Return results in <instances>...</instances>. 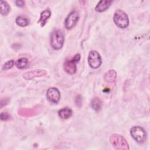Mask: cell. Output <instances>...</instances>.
Masks as SVG:
<instances>
[{
    "instance_id": "6da1fadb",
    "label": "cell",
    "mask_w": 150,
    "mask_h": 150,
    "mask_svg": "<svg viewBox=\"0 0 150 150\" xmlns=\"http://www.w3.org/2000/svg\"><path fill=\"white\" fill-rule=\"evenodd\" d=\"M110 141L112 146L116 149H129L128 144L126 139L119 134H112L110 138Z\"/></svg>"
},
{
    "instance_id": "7a4b0ae2",
    "label": "cell",
    "mask_w": 150,
    "mask_h": 150,
    "mask_svg": "<svg viewBox=\"0 0 150 150\" xmlns=\"http://www.w3.org/2000/svg\"><path fill=\"white\" fill-rule=\"evenodd\" d=\"M64 40V35L59 29L54 30L51 34L50 45L56 50H59L62 47Z\"/></svg>"
},
{
    "instance_id": "3957f363",
    "label": "cell",
    "mask_w": 150,
    "mask_h": 150,
    "mask_svg": "<svg viewBox=\"0 0 150 150\" xmlns=\"http://www.w3.org/2000/svg\"><path fill=\"white\" fill-rule=\"evenodd\" d=\"M113 20L115 25L120 28H125L129 24L128 15L121 9H117L113 16Z\"/></svg>"
},
{
    "instance_id": "277c9868",
    "label": "cell",
    "mask_w": 150,
    "mask_h": 150,
    "mask_svg": "<svg viewBox=\"0 0 150 150\" xmlns=\"http://www.w3.org/2000/svg\"><path fill=\"white\" fill-rule=\"evenodd\" d=\"M132 137L138 143H143L146 138V133L144 129L140 126L132 127L130 130Z\"/></svg>"
},
{
    "instance_id": "5b68a950",
    "label": "cell",
    "mask_w": 150,
    "mask_h": 150,
    "mask_svg": "<svg viewBox=\"0 0 150 150\" xmlns=\"http://www.w3.org/2000/svg\"><path fill=\"white\" fill-rule=\"evenodd\" d=\"M80 59V55L77 54L71 60H66L63 64V67L65 71L70 74L75 73L76 71V63Z\"/></svg>"
},
{
    "instance_id": "8992f818",
    "label": "cell",
    "mask_w": 150,
    "mask_h": 150,
    "mask_svg": "<svg viewBox=\"0 0 150 150\" xmlns=\"http://www.w3.org/2000/svg\"><path fill=\"white\" fill-rule=\"evenodd\" d=\"M101 62V57L97 51L91 50L88 56V63L91 68L97 69L99 67Z\"/></svg>"
},
{
    "instance_id": "52a82bcc",
    "label": "cell",
    "mask_w": 150,
    "mask_h": 150,
    "mask_svg": "<svg viewBox=\"0 0 150 150\" xmlns=\"http://www.w3.org/2000/svg\"><path fill=\"white\" fill-rule=\"evenodd\" d=\"M79 19V14L77 11L70 12L65 20V27L67 29H72L77 23Z\"/></svg>"
},
{
    "instance_id": "ba28073f",
    "label": "cell",
    "mask_w": 150,
    "mask_h": 150,
    "mask_svg": "<svg viewBox=\"0 0 150 150\" xmlns=\"http://www.w3.org/2000/svg\"><path fill=\"white\" fill-rule=\"evenodd\" d=\"M46 96L49 101L53 103L57 104L59 102L60 97V91L57 88H49L47 91Z\"/></svg>"
},
{
    "instance_id": "9c48e42d",
    "label": "cell",
    "mask_w": 150,
    "mask_h": 150,
    "mask_svg": "<svg viewBox=\"0 0 150 150\" xmlns=\"http://www.w3.org/2000/svg\"><path fill=\"white\" fill-rule=\"evenodd\" d=\"M47 74V72L45 70H34L25 73L23 77L26 80H30L36 77H41Z\"/></svg>"
},
{
    "instance_id": "30bf717a",
    "label": "cell",
    "mask_w": 150,
    "mask_h": 150,
    "mask_svg": "<svg viewBox=\"0 0 150 150\" xmlns=\"http://www.w3.org/2000/svg\"><path fill=\"white\" fill-rule=\"evenodd\" d=\"M111 3H112V1L101 0L96 5L95 8V10L97 12H103L109 8Z\"/></svg>"
},
{
    "instance_id": "8fae6325",
    "label": "cell",
    "mask_w": 150,
    "mask_h": 150,
    "mask_svg": "<svg viewBox=\"0 0 150 150\" xmlns=\"http://www.w3.org/2000/svg\"><path fill=\"white\" fill-rule=\"evenodd\" d=\"M117 78V73L114 70H110L104 74V79L106 82L114 83Z\"/></svg>"
},
{
    "instance_id": "7c38bea8",
    "label": "cell",
    "mask_w": 150,
    "mask_h": 150,
    "mask_svg": "<svg viewBox=\"0 0 150 150\" xmlns=\"http://www.w3.org/2000/svg\"><path fill=\"white\" fill-rule=\"evenodd\" d=\"M51 12L49 9L45 10L41 13L39 21H38L39 23H40L41 26H43L46 24L47 20L49 18Z\"/></svg>"
},
{
    "instance_id": "4fadbf2b",
    "label": "cell",
    "mask_w": 150,
    "mask_h": 150,
    "mask_svg": "<svg viewBox=\"0 0 150 150\" xmlns=\"http://www.w3.org/2000/svg\"><path fill=\"white\" fill-rule=\"evenodd\" d=\"M72 115V110L68 108L64 107L59 111V115L63 119H67Z\"/></svg>"
},
{
    "instance_id": "5bb4252c",
    "label": "cell",
    "mask_w": 150,
    "mask_h": 150,
    "mask_svg": "<svg viewBox=\"0 0 150 150\" xmlns=\"http://www.w3.org/2000/svg\"><path fill=\"white\" fill-rule=\"evenodd\" d=\"M1 13L3 16H5L8 14L10 11V6L8 4L4 1H1L0 3Z\"/></svg>"
},
{
    "instance_id": "9a60e30c",
    "label": "cell",
    "mask_w": 150,
    "mask_h": 150,
    "mask_svg": "<svg viewBox=\"0 0 150 150\" xmlns=\"http://www.w3.org/2000/svg\"><path fill=\"white\" fill-rule=\"evenodd\" d=\"M91 107L93 110L98 111L101 109L102 102L99 98L94 97V98H93V100L91 101Z\"/></svg>"
},
{
    "instance_id": "2e32d148",
    "label": "cell",
    "mask_w": 150,
    "mask_h": 150,
    "mask_svg": "<svg viewBox=\"0 0 150 150\" xmlns=\"http://www.w3.org/2000/svg\"><path fill=\"white\" fill-rule=\"evenodd\" d=\"M16 23L20 26H26L29 24L28 19L22 16H19L16 18Z\"/></svg>"
},
{
    "instance_id": "e0dca14e",
    "label": "cell",
    "mask_w": 150,
    "mask_h": 150,
    "mask_svg": "<svg viewBox=\"0 0 150 150\" xmlns=\"http://www.w3.org/2000/svg\"><path fill=\"white\" fill-rule=\"evenodd\" d=\"M28 60L27 58L22 57L17 60L16 62V66L19 69H23L28 64Z\"/></svg>"
},
{
    "instance_id": "ac0fdd59",
    "label": "cell",
    "mask_w": 150,
    "mask_h": 150,
    "mask_svg": "<svg viewBox=\"0 0 150 150\" xmlns=\"http://www.w3.org/2000/svg\"><path fill=\"white\" fill-rule=\"evenodd\" d=\"M13 65H14V61L13 60H9L3 64V66H2V69L4 70L10 69L13 67Z\"/></svg>"
},
{
    "instance_id": "d6986e66",
    "label": "cell",
    "mask_w": 150,
    "mask_h": 150,
    "mask_svg": "<svg viewBox=\"0 0 150 150\" xmlns=\"http://www.w3.org/2000/svg\"><path fill=\"white\" fill-rule=\"evenodd\" d=\"M10 118V115L6 112H2L1 114V119L3 121H6Z\"/></svg>"
},
{
    "instance_id": "ffe728a7",
    "label": "cell",
    "mask_w": 150,
    "mask_h": 150,
    "mask_svg": "<svg viewBox=\"0 0 150 150\" xmlns=\"http://www.w3.org/2000/svg\"><path fill=\"white\" fill-rule=\"evenodd\" d=\"M76 104L79 106H81V103H82V100H81V98L80 96H78L76 98Z\"/></svg>"
},
{
    "instance_id": "44dd1931",
    "label": "cell",
    "mask_w": 150,
    "mask_h": 150,
    "mask_svg": "<svg viewBox=\"0 0 150 150\" xmlns=\"http://www.w3.org/2000/svg\"><path fill=\"white\" fill-rule=\"evenodd\" d=\"M15 4L16 5V6H19V7H22L24 6V1H21V0H18V1H15Z\"/></svg>"
}]
</instances>
